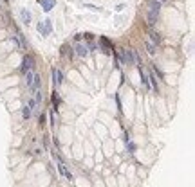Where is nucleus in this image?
Returning <instances> with one entry per match:
<instances>
[{
    "label": "nucleus",
    "instance_id": "nucleus-8",
    "mask_svg": "<svg viewBox=\"0 0 195 187\" xmlns=\"http://www.w3.org/2000/svg\"><path fill=\"white\" fill-rule=\"evenodd\" d=\"M58 169H60V173H61L63 176H67L69 180H72V175H71V173L67 171V168H65V164H63V162H60V160H58Z\"/></svg>",
    "mask_w": 195,
    "mask_h": 187
},
{
    "label": "nucleus",
    "instance_id": "nucleus-16",
    "mask_svg": "<svg viewBox=\"0 0 195 187\" xmlns=\"http://www.w3.org/2000/svg\"><path fill=\"white\" fill-rule=\"evenodd\" d=\"M53 101H54V104H58L60 103V97H58V94L54 92V95H53Z\"/></svg>",
    "mask_w": 195,
    "mask_h": 187
},
{
    "label": "nucleus",
    "instance_id": "nucleus-1",
    "mask_svg": "<svg viewBox=\"0 0 195 187\" xmlns=\"http://www.w3.org/2000/svg\"><path fill=\"white\" fill-rule=\"evenodd\" d=\"M33 67H35L33 58L25 56V58H24V63H22V72H24V74H25V72H31V70H33Z\"/></svg>",
    "mask_w": 195,
    "mask_h": 187
},
{
    "label": "nucleus",
    "instance_id": "nucleus-13",
    "mask_svg": "<svg viewBox=\"0 0 195 187\" xmlns=\"http://www.w3.org/2000/svg\"><path fill=\"white\" fill-rule=\"evenodd\" d=\"M146 49H148L150 54H156V45H154L152 41H146Z\"/></svg>",
    "mask_w": 195,
    "mask_h": 187
},
{
    "label": "nucleus",
    "instance_id": "nucleus-4",
    "mask_svg": "<svg viewBox=\"0 0 195 187\" xmlns=\"http://www.w3.org/2000/svg\"><path fill=\"white\" fill-rule=\"evenodd\" d=\"M74 49H76V54L81 56V58H85L87 54H89V49H87V45H83V43H78Z\"/></svg>",
    "mask_w": 195,
    "mask_h": 187
},
{
    "label": "nucleus",
    "instance_id": "nucleus-5",
    "mask_svg": "<svg viewBox=\"0 0 195 187\" xmlns=\"http://www.w3.org/2000/svg\"><path fill=\"white\" fill-rule=\"evenodd\" d=\"M20 18H22V22H24L25 25H29V23H31V13H29L27 9H20Z\"/></svg>",
    "mask_w": 195,
    "mask_h": 187
},
{
    "label": "nucleus",
    "instance_id": "nucleus-12",
    "mask_svg": "<svg viewBox=\"0 0 195 187\" xmlns=\"http://www.w3.org/2000/svg\"><path fill=\"white\" fill-rule=\"evenodd\" d=\"M36 29H38V33L42 36H47V33H45V27H43V22H40L38 25H36Z\"/></svg>",
    "mask_w": 195,
    "mask_h": 187
},
{
    "label": "nucleus",
    "instance_id": "nucleus-9",
    "mask_svg": "<svg viewBox=\"0 0 195 187\" xmlns=\"http://www.w3.org/2000/svg\"><path fill=\"white\" fill-rule=\"evenodd\" d=\"M150 40H152L154 43H161V34H159V33H154V31H150Z\"/></svg>",
    "mask_w": 195,
    "mask_h": 187
},
{
    "label": "nucleus",
    "instance_id": "nucleus-18",
    "mask_svg": "<svg viewBox=\"0 0 195 187\" xmlns=\"http://www.w3.org/2000/svg\"><path fill=\"white\" fill-rule=\"evenodd\" d=\"M159 2H166V0H159Z\"/></svg>",
    "mask_w": 195,
    "mask_h": 187
},
{
    "label": "nucleus",
    "instance_id": "nucleus-10",
    "mask_svg": "<svg viewBox=\"0 0 195 187\" xmlns=\"http://www.w3.org/2000/svg\"><path fill=\"white\" fill-rule=\"evenodd\" d=\"M43 27H45V33L51 34V31H53V22H51V20H43Z\"/></svg>",
    "mask_w": 195,
    "mask_h": 187
},
{
    "label": "nucleus",
    "instance_id": "nucleus-2",
    "mask_svg": "<svg viewBox=\"0 0 195 187\" xmlns=\"http://www.w3.org/2000/svg\"><path fill=\"white\" fill-rule=\"evenodd\" d=\"M99 43H101V45H103V52H105V54H112V51H114V49H112V45H110V41H109V40H107V38H99Z\"/></svg>",
    "mask_w": 195,
    "mask_h": 187
},
{
    "label": "nucleus",
    "instance_id": "nucleus-17",
    "mask_svg": "<svg viewBox=\"0 0 195 187\" xmlns=\"http://www.w3.org/2000/svg\"><path fill=\"white\" fill-rule=\"evenodd\" d=\"M116 9H117V11H123V9H125V4H119Z\"/></svg>",
    "mask_w": 195,
    "mask_h": 187
},
{
    "label": "nucleus",
    "instance_id": "nucleus-15",
    "mask_svg": "<svg viewBox=\"0 0 195 187\" xmlns=\"http://www.w3.org/2000/svg\"><path fill=\"white\" fill-rule=\"evenodd\" d=\"M87 49H90V51H96V43H92V41H89V45H87Z\"/></svg>",
    "mask_w": 195,
    "mask_h": 187
},
{
    "label": "nucleus",
    "instance_id": "nucleus-14",
    "mask_svg": "<svg viewBox=\"0 0 195 187\" xmlns=\"http://www.w3.org/2000/svg\"><path fill=\"white\" fill-rule=\"evenodd\" d=\"M31 112H33V110H31L29 106H25V108H24V112H22V115H24V119H29V117H31Z\"/></svg>",
    "mask_w": 195,
    "mask_h": 187
},
{
    "label": "nucleus",
    "instance_id": "nucleus-6",
    "mask_svg": "<svg viewBox=\"0 0 195 187\" xmlns=\"http://www.w3.org/2000/svg\"><path fill=\"white\" fill-rule=\"evenodd\" d=\"M40 4H42V9H43L45 13H49V11L54 7V0H40Z\"/></svg>",
    "mask_w": 195,
    "mask_h": 187
},
{
    "label": "nucleus",
    "instance_id": "nucleus-11",
    "mask_svg": "<svg viewBox=\"0 0 195 187\" xmlns=\"http://www.w3.org/2000/svg\"><path fill=\"white\" fill-rule=\"evenodd\" d=\"M33 76H35L33 70H31V72H25V85H27V86H31V83H33Z\"/></svg>",
    "mask_w": 195,
    "mask_h": 187
},
{
    "label": "nucleus",
    "instance_id": "nucleus-3",
    "mask_svg": "<svg viewBox=\"0 0 195 187\" xmlns=\"http://www.w3.org/2000/svg\"><path fill=\"white\" fill-rule=\"evenodd\" d=\"M53 81H54L56 86H60V85L63 83V74H61V70H58V69L53 70Z\"/></svg>",
    "mask_w": 195,
    "mask_h": 187
},
{
    "label": "nucleus",
    "instance_id": "nucleus-7",
    "mask_svg": "<svg viewBox=\"0 0 195 187\" xmlns=\"http://www.w3.org/2000/svg\"><path fill=\"white\" fill-rule=\"evenodd\" d=\"M159 9H161V2H159V0H157V2H156V0H152V2H150V13L157 16Z\"/></svg>",
    "mask_w": 195,
    "mask_h": 187
}]
</instances>
